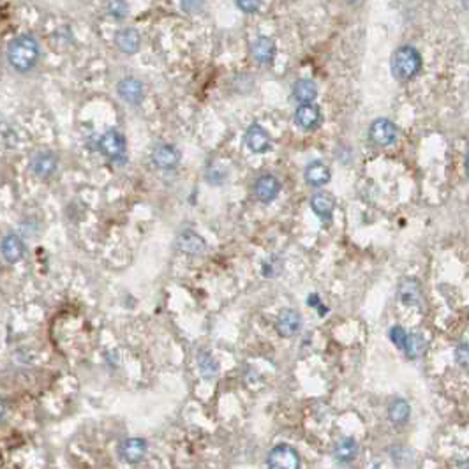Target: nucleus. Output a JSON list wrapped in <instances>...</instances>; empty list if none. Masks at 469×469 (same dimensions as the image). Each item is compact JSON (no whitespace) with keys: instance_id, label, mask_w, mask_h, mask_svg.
I'll use <instances>...</instances> for the list:
<instances>
[{"instance_id":"nucleus-1","label":"nucleus","mask_w":469,"mask_h":469,"mask_svg":"<svg viewBox=\"0 0 469 469\" xmlns=\"http://www.w3.org/2000/svg\"><path fill=\"white\" fill-rule=\"evenodd\" d=\"M6 59H8V64L11 66L12 71L27 75L37 66L41 59L39 43L30 34L16 36L15 39L9 41L8 50H6Z\"/></svg>"},{"instance_id":"nucleus-2","label":"nucleus","mask_w":469,"mask_h":469,"mask_svg":"<svg viewBox=\"0 0 469 469\" xmlns=\"http://www.w3.org/2000/svg\"><path fill=\"white\" fill-rule=\"evenodd\" d=\"M422 55L413 46H401L392 57V75L399 82H411L422 71Z\"/></svg>"},{"instance_id":"nucleus-3","label":"nucleus","mask_w":469,"mask_h":469,"mask_svg":"<svg viewBox=\"0 0 469 469\" xmlns=\"http://www.w3.org/2000/svg\"><path fill=\"white\" fill-rule=\"evenodd\" d=\"M99 152L111 162H124L127 157L126 136L117 129H110L99 138Z\"/></svg>"},{"instance_id":"nucleus-4","label":"nucleus","mask_w":469,"mask_h":469,"mask_svg":"<svg viewBox=\"0 0 469 469\" xmlns=\"http://www.w3.org/2000/svg\"><path fill=\"white\" fill-rule=\"evenodd\" d=\"M268 469H300V455L291 445H276L267 457Z\"/></svg>"},{"instance_id":"nucleus-5","label":"nucleus","mask_w":469,"mask_h":469,"mask_svg":"<svg viewBox=\"0 0 469 469\" xmlns=\"http://www.w3.org/2000/svg\"><path fill=\"white\" fill-rule=\"evenodd\" d=\"M59 168V157L53 150H37L30 159V171L39 180H48Z\"/></svg>"},{"instance_id":"nucleus-6","label":"nucleus","mask_w":469,"mask_h":469,"mask_svg":"<svg viewBox=\"0 0 469 469\" xmlns=\"http://www.w3.org/2000/svg\"><path fill=\"white\" fill-rule=\"evenodd\" d=\"M369 140L376 146H392L397 142V127L388 119H376L369 127Z\"/></svg>"},{"instance_id":"nucleus-7","label":"nucleus","mask_w":469,"mask_h":469,"mask_svg":"<svg viewBox=\"0 0 469 469\" xmlns=\"http://www.w3.org/2000/svg\"><path fill=\"white\" fill-rule=\"evenodd\" d=\"M152 164L162 171H171L180 164V150L171 143H159L152 150Z\"/></svg>"},{"instance_id":"nucleus-8","label":"nucleus","mask_w":469,"mask_h":469,"mask_svg":"<svg viewBox=\"0 0 469 469\" xmlns=\"http://www.w3.org/2000/svg\"><path fill=\"white\" fill-rule=\"evenodd\" d=\"M117 94L124 103L131 106H140L145 99V85L134 76H127L117 83Z\"/></svg>"},{"instance_id":"nucleus-9","label":"nucleus","mask_w":469,"mask_h":469,"mask_svg":"<svg viewBox=\"0 0 469 469\" xmlns=\"http://www.w3.org/2000/svg\"><path fill=\"white\" fill-rule=\"evenodd\" d=\"M280 193V180L272 173L260 175L254 182V196L260 203H272Z\"/></svg>"},{"instance_id":"nucleus-10","label":"nucleus","mask_w":469,"mask_h":469,"mask_svg":"<svg viewBox=\"0 0 469 469\" xmlns=\"http://www.w3.org/2000/svg\"><path fill=\"white\" fill-rule=\"evenodd\" d=\"M146 450H149V445H146L145 439L127 438L120 441L117 452H119L120 461L127 462V464H138V462H142L145 459Z\"/></svg>"},{"instance_id":"nucleus-11","label":"nucleus","mask_w":469,"mask_h":469,"mask_svg":"<svg viewBox=\"0 0 469 469\" xmlns=\"http://www.w3.org/2000/svg\"><path fill=\"white\" fill-rule=\"evenodd\" d=\"M245 146H247L253 154H265L267 150H270L272 146V138L265 127H261L260 124H253L249 126L247 131H245L244 136Z\"/></svg>"},{"instance_id":"nucleus-12","label":"nucleus","mask_w":469,"mask_h":469,"mask_svg":"<svg viewBox=\"0 0 469 469\" xmlns=\"http://www.w3.org/2000/svg\"><path fill=\"white\" fill-rule=\"evenodd\" d=\"M397 298L401 300V304L408 305V307H418L423 302V291L422 284L418 283L414 277H406L399 283L397 288Z\"/></svg>"},{"instance_id":"nucleus-13","label":"nucleus","mask_w":469,"mask_h":469,"mask_svg":"<svg viewBox=\"0 0 469 469\" xmlns=\"http://www.w3.org/2000/svg\"><path fill=\"white\" fill-rule=\"evenodd\" d=\"M323 122V113L314 103L300 104L295 110V124L302 131H314Z\"/></svg>"},{"instance_id":"nucleus-14","label":"nucleus","mask_w":469,"mask_h":469,"mask_svg":"<svg viewBox=\"0 0 469 469\" xmlns=\"http://www.w3.org/2000/svg\"><path fill=\"white\" fill-rule=\"evenodd\" d=\"M302 328V314L296 309H283L276 320V330L280 337H293Z\"/></svg>"},{"instance_id":"nucleus-15","label":"nucleus","mask_w":469,"mask_h":469,"mask_svg":"<svg viewBox=\"0 0 469 469\" xmlns=\"http://www.w3.org/2000/svg\"><path fill=\"white\" fill-rule=\"evenodd\" d=\"M277 55V46L276 41L270 39L267 36H260L253 41L251 44V57L254 59V62L260 64V66H270L274 62Z\"/></svg>"},{"instance_id":"nucleus-16","label":"nucleus","mask_w":469,"mask_h":469,"mask_svg":"<svg viewBox=\"0 0 469 469\" xmlns=\"http://www.w3.org/2000/svg\"><path fill=\"white\" fill-rule=\"evenodd\" d=\"M113 43L120 53L124 55H134L138 53L140 46H142V36L136 28H120L113 37Z\"/></svg>"},{"instance_id":"nucleus-17","label":"nucleus","mask_w":469,"mask_h":469,"mask_svg":"<svg viewBox=\"0 0 469 469\" xmlns=\"http://www.w3.org/2000/svg\"><path fill=\"white\" fill-rule=\"evenodd\" d=\"M177 249L180 253L189 254V256H200V254L205 253L207 242L193 229H184L177 237Z\"/></svg>"},{"instance_id":"nucleus-18","label":"nucleus","mask_w":469,"mask_h":469,"mask_svg":"<svg viewBox=\"0 0 469 469\" xmlns=\"http://www.w3.org/2000/svg\"><path fill=\"white\" fill-rule=\"evenodd\" d=\"M332 178V171L330 168H328V164H325L323 161H311L307 166H305L304 170V180L307 186L311 187H323L327 186L328 182H330Z\"/></svg>"},{"instance_id":"nucleus-19","label":"nucleus","mask_w":469,"mask_h":469,"mask_svg":"<svg viewBox=\"0 0 469 469\" xmlns=\"http://www.w3.org/2000/svg\"><path fill=\"white\" fill-rule=\"evenodd\" d=\"M2 256L9 265H15L18 261L23 260L25 256V244L18 235L15 233H8L2 238Z\"/></svg>"},{"instance_id":"nucleus-20","label":"nucleus","mask_w":469,"mask_h":469,"mask_svg":"<svg viewBox=\"0 0 469 469\" xmlns=\"http://www.w3.org/2000/svg\"><path fill=\"white\" fill-rule=\"evenodd\" d=\"M311 209L321 221H330L335 210V198L330 193H316L311 196Z\"/></svg>"},{"instance_id":"nucleus-21","label":"nucleus","mask_w":469,"mask_h":469,"mask_svg":"<svg viewBox=\"0 0 469 469\" xmlns=\"http://www.w3.org/2000/svg\"><path fill=\"white\" fill-rule=\"evenodd\" d=\"M358 450L360 446L355 438H341L334 445V457L339 462L347 464V462L355 461L356 455H358Z\"/></svg>"},{"instance_id":"nucleus-22","label":"nucleus","mask_w":469,"mask_h":469,"mask_svg":"<svg viewBox=\"0 0 469 469\" xmlns=\"http://www.w3.org/2000/svg\"><path fill=\"white\" fill-rule=\"evenodd\" d=\"M291 94L295 101H298L300 104L314 103V99L318 97V87H316V83L312 79H296Z\"/></svg>"},{"instance_id":"nucleus-23","label":"nucleus","mask_w":469,"mask_h":469,"mask_svg":"<svg viewBox=\"0 0 469 469\" xmlns=\"http://www.w3.org/2000/svg\"><path fill=\"white\" fill-rule=\"evenodd\" d=\"M411 414V406L406 399H394V401L388 404V420H390L394 425H402L410 420Z\"/></svg>"},{"instance_id":"nucleus-24","label":"nucleus","mask_w":469,"mask_h":469,"mask_svg":"<svg viewBox=\"0 0 469 469\" xmlns=\"http://www.w3.org/2000/svg\"><path fill=\"white\" fill-rule=\"evenodd\" d=\"M408 358L417 360L420 356H423V353L427 351V339L425 335L420 334V332H413V334H408L406 346H404Z\"/></svg>"},{"instance_id":"nucleus-25","label":"nucleus","mask_w":469,"mask_h":469,"mask_svg":"<svg viewBox=\"0 0 469 469\" xmlns=\"http://www.w3.org/2000/svg\"><path fill=\"white\" fill-rule=\"evenodd\" d=\"M198 365H200V372L201 376L205 379H212L217 376V371H219V363L216 362L210 353L207 351H201L200 356H198Z\"/></svg>"},{"instance_id":"nucleus-26","label":"nucleus","mask_w":469,"mask_h":469,"mask_svg":"<svg viewBox=\"0 0 469 469\" xmlns=\"http://www.w3.org/2000/svg\"><path fill=\"white\" fill-rule=\"evenodd\" d=\"M104 9H106V15L113 20H126L129 16V4L126 0H108Z\"/></svg>"},{"instance_id":"nucleus-27","label":"nucleus","mask_w":469,"mask_h":469,"mask_svg":"<svg viewBox=\"0 0 469 469\" xmlns=\"http://www.w3.org/2000/svg\"><path fill=\"white\" fill-rule=\"evenodd\" d=\"M390 341L395 344V346L399 347V350H404V346H406V341H408V334L406 330L401 327V325H395V327L390 328Z\"/></svg>"},{"instance_id":"nucleus-28","label":"nucleus","mask_w":469,"mask_h":469,"mask_svg":"<svg viewBox=\"0 0 469 469\" xmlns=\"http://www.w3.org/2000/svg\"><path fill=\"white\" fill-rule=\"evenodd\" d=\"M235 4L245 15H256L261 9V0H235Z\"/></svg>"},{"instance_id":"nucleus-29","label":"nucleus","mask_w":469,"mask_h":469,"mask_svg":"<svg viewBox=\"0 0 469 469\" xmlns=\"http://www.w3.org/2000/svg\"><path fill=\"white\" fill-rule=\"evenodd\" d=\"M180 8L187 15H198L205 8V0H180Z\"/></svg>"},{"instance_id":"nucleus-30","label":"nucleus","mask_w":469,"mask_h":469,"mask_svg":"<svg viewBox=\"0 0 469 469\" xmlns=\"http://www.w3.org/2000/svg\"><path fill=\"white\" fill-rule=\"evenodd\" d=\"M455 360L461 367H469V343H461L455 350Z\"/></svg>"},{"instance_id":"nucleus-31","label":"nucleus","mask_w":469,"mask_h":469,"mask_svg":"<svg viewBox=\"0 0 469 469\" xmlns=\"http://www.w3.org/2000/svg\"><path fill=\"white\" fill-rule=\"evenodd\" d=\"M274 258H270V260H267L263 263V276L265 277H276L277 274L280 272V265L279 263H274Z\"/></svg>"},{"instance_id":"nucleus-32","label":"nucleus","mask_w":469,"mask_h":469,"mask_svg":"<svg viewBox=\"0 0 469 469\" xmlns=\"http://www.w3.org/2000/svg\"><path fill=\"white\" fill-rule=\"evenodd\" d=\"M307 305H311V307H318V305H320V296L316 295V293H314V295L309 296Z\"/></svg>"},{"instance_id":"nucleus-33","label":"nucleus","mask_w":469,"mask_h":469,"mask_svg":"<svg viewBox=\"0 0 469 469\" xmlns=\"http://www.w3.org/2000/svg\"><path fill=\"white\" fill-rule=\"evenodd\" d=\"M466 175H468V177H469V154H468V157H466Z\"/></svg>"}]
</instances>
